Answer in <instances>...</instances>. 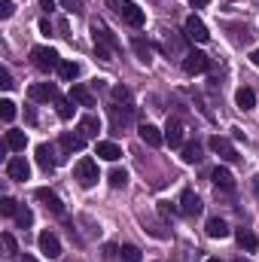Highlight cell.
<instances>
[{"instance_id":"1","label":"cell","mask_w":259,"mask_h":262,"mask_svg":"<svg viewBox=\"0 0 259 262\" xmlns=\"http://www.w3.org/2000/svg\"><path fill=\"white\" fill-rule=\"evenodd\" d=\"M107 3H110V9H113L128 28H143L146 15H143V9H140L137 3H131V0H107Z\"/></svg>"},{"instance_id":"2","label":"cell","mask_w":259,"mask_h":262,"mask_svg":"<svg viewBox=\"0 0 259 262\" xmlns=\"http://www.w3.org/2000/svg\"><path fill=\"white\" fill-rule=\"evenodd\" d=\"M73 180L82 186V189H92L95 183H98V162L95 159H79L76 165H73Z\"/></svg>"},{"instance_id":"3","label":"cell","mask_w":259,"mask_h":262,"mask_svg":"<svg viewBox=\"0 0 259 262\" xmlns=\"http://www.w3.org/2000/svg\"><path fill=\"white\" fill-rule=\"evenodd\" d=\"M31 61H34L37 70H43V73L58 70V64H61L58 52H55V49H49V46H34V49H31Z\"/></svg>"},{"instance_id":"4","label":"cell","mask_w":259,"mask_h":262,"mask_svg":"<svg viewBox=\"0 0 259 262\" xmlns=\"http://www.w3.org/2000/svg\"><path fill=\"white\" fill-rule=\"evenodd\" d=\"M28 98L37 101V104H43V101H58L61 95H58V85L55 82H34L28 89Z\"/></svg>"},{"instance_id":"5","label":"cell","mask_w":259,"mask_h":262,"mask_svg":"<svg viewBox=\"0 0 259 262\" xmlns=\"http://www.w3.org/2000/svg\"><path fill=\"white\" fill-rule=\"evenodd\" d=\"M183 34H186V40H192V43H207V40H210V34H207V25H204L198 15H189V18H186V25H183Z\"/></svg>"},{"instance_id":"6","label":"cell","mask_w":259,"mask_h":262,"mask_svg":"<svg viewBox=\"0 0 259 262\" xmlns=\"http://www.w3.org/2000/svg\"><path fill=\"white\" fill-rule=\"evenodd\" d=\"M6 177H9V180H18V183H25V180L31 177V165L25 162V156H12V159L6 162Z\"/></svg>"},{"instance_id":"7","label":"cell","mask_w":259,"mask_h":262,"mask_svg":"<svg viewBox=\"0 0 259 262\" xmlns=\"http://www.w3.org/2000/svg\"><path fill=\"white\" fill-rule=\"evenodd\" d=\"M207 67H210V58H207L204 52H195V49H192V52H186V55H183V70H186L189 76L204 73Z\"/></svg>"},{"instance_id":"8","label":"cell","mask_w":259,"mask_h":262,"mask_svg":"<svg viewBox=\"0 0 259 262\" xmlns=\"http://www.w3.org/2000/svg\"><path fill=\"white\" fill-rule=\"evenodd\" d=\"M92 37H95V43H101V46H107V49H119V40L113 37V31L104 25V21H92Z\"/></svg>"},{"instance_id":"9","label":"cell","mask_w":259,"mask_h":262,"mask_svg":"<svg viewBox=\"0 0 259 262\" xmlns=\"http://www.w3.org/2000/svg\"><path fill=\"white\" fill-rule=\"evenodd\" d=\"M210 149L223 159V162H235L238 159V152H235V143L229 140V137H220V134H213L210 137Z\"/></svg>"},{"instance_id":"10","label":"cell","mask_w":259,"mask_h":262,"mask_svg":"<svg viewBox=\"0 0 259 262\" xmlns=\"http://www.w3.org/2000/svg\"><path fill=\"white\" fill-rule=\"evenodd\" d=\"M37 244H40V253H43V256H49V259H58V256H61V241H58L52 232H40Z\"/></svg>"},{"instance_id":"11","label":"cell","mask_w":259,"mask_h":262,"mask_svg":"<svg viewBox=\"0 0 259 262\" xmlns=\"http://www.w3.org/2000/svg\"><path fill=\"white\" fill-rule=\"evenodd\" d=\"M95 156L104 159V162H119V159H122V149H119V143H113V140H98V143H95Z\"/></svg>"},{"instance_id":"12","label":"cell","mask_w":259,"mask_h":262,"mask_svg":"<svg viewBox=\"0 0 259 262\" xmlns=\"http://www.w3.org/2000/svg\"><path fill=\"white\" fill-rule=\"evenodd\" d=\"M110 119H113V128H125L131 119H134V107L131 104H116V107H110Z\"/></svg>"},{"instance_id":"13","label":"cell","mask_w":259,"mask_h":262,"mask_svg":"<svg viewBox=\"0 0 259 262\" xmlns=\"http://www.w3.org/2000/svg\"><path fill=\"white\" fill-rule=\"evenodd\" d=\"M70 101H73L76 107H95V95H92L82 82H73V85H70Z\"/></svg>"},{"instance_id":"14","label":"cell","mask_w":259,"mask_h":262,"mask_svg":"<svg viewBox=\"0 0 259 262\" xmlns=\"http://www.w3.org/2000/svg\"><path fill=\"white\" fill-rule=\"evenodd\" d=\"M137 131H140V140H143L146 146H153V149L165 143V131H159L156 125H149V122H143V125H140Z\"/></svg>"},{"instance_id":"15","label":"cell","mask_w":259,"mask_h":262,"mask_svg":"<svg viewBox=\"0 0 259 262\" xmlns=\"http://www.w3.org/2000/svg\"><path fill=\"white\" fill-rule=\"evenodd\" d=\"M180 213H186V216H198L201 213V198L195 195L192 189H183V195H180Z\"/></svg>"},{"instance_id":"16","label":"cell","mask_w":259,"mask_h":262,"mask_svg":"<svg viewBox=\"0 0 259 262\" xmlns=\"http://www.w3.org/2000/svg\"><path fill=\"white\" fill-rule=\"evenodd\" d=\"M210 180H213V186H217V189H223V192H232V189H235V177H232V171H229V168H213Z\"/></svg>"},{"instance_id":"17","label":"cell","mask_w":259,"mask_h":262,"mask_svg":"<svg viewBox=\"0 0 259 262\" xmlns=\"http://www.w3.org/2000/svg\"><path fill=\"white\" fill-rule=\"evenodd\" d=\"M55 162H58V159H55V149H52L49 143H40V146H37V165L49 174V171L55 168Z\"/></svg>"},{"instance_id":"18","label":"cell","mask_w":259,"mask_h":262,"mask_svg":"<svg viewBox=\"0 0 259 262\" xmlns=\"http://www.w3.org/2000/svg\"><path fill=\"white\" fill-rule=\"evenodd\" d=\"M165 140H168L171 146H183V122H180V119H168V125H165Z\"/></svg>"},{"instance_id":"19","label":"cell","mask_w":259,"mask_h":262,"mask_svg":"<svg viewBox=\"0 0 259 262\" xmlns=\"http://www.w3.org/2000/svg\"><path fill=\"white\" fill-rule=\"evenodd\" d=\"M37 198L46 204V210H52V213H58V216L64 213V204H61V198L55 195L52 189H37Z\"/></svg>"},{"instance_id":"20","label":"cell","mask_w":259,"mask_h":262,"mask_svg":"<svg viewBox=\"0 0 259 262\" xmlns=\"http://www.w3.org/2000/svg\"><path fill=\"white\" fill-rule=\"evenodd\" d=\"M3 143H6V149H12V152H21V149L28 146V134H25V131L9 128V131H6V137H3Z\"/></svg>"},{"instance_id":"21","label":"cell","mask_w":259,"mask_h":262,"mask_svg":"<svg viewBox=\"0 0 259 262\" xmlns=\"http://www.w3.org/2000/svg\"><path fill=\"white\" fill-rule=\"evenodd\" d=\"M204 232H207V238H229V226H226V220H220V216H210L207 220V226H204Z\"/></svg>"},{"instance_id":"22","label":"cell","mask_w":259,"mask_h":262,"mask_svg":"<svg viewBox=\"0 0 259 262\" xmlns=\"http://www.w3.org/2000/svg\"><path fill=\"white\" fill-rule=\"evenodd\" d=\"M131 49L137 52V58H140L143 64H149V61H153V46H149L143 37H131Z\"/></svg>"},{"instance_id":"23","label":"cell","mask_w":259,"mask_h":262,"mask_svg":"<svg viewBox=\"0 0 259 262\" xmlns=\"http://www.w3.org/2000/svg\"><path fill=\"white\" fill-rule=\"evenodd\" d=\"M98 131H101V119L98 116H82L79 119V134L89 140V137H98Z\"/></svg>"},{"instance_id":"24","label":"cell","mask_w":259,"mask_h":262,"mask_svg":"<svg viewBox=\"0 0 259 262\" xmlns=\"http://www.w3.org/2000/svg\"><path fill=\"white\" fill-rule=\"evenodd\" d=\"M82 146H85V137H82V134H70V131L61 134V149H64V152H79Z\"/></svg>"},{"instance_id":"25","label":"cell","mask_w":259,"mask_h":262,"mask_svg":"<svg viewBox=\"0 0 259 262\" xmlns=\"http://www.w3.org/2000/svg\"><path fill=\"white\" fill-rule=\"evenodd\" d=\"M235 238H238L241 250H247V253H253V250H259V241H256V235H253L250 229H238V232H235Z\"/></svg>"},{"instance_id":"26","label":"cell","mask_w":259,"mask_h":262,"mask_svg":"<svg viewBox=\"0 0 259 262\" xmlns=\"http://www.w3.org/2000/svg\"><path fill=\"white\" fill-rule=\"evenodd\" d=\"M235 104H238V110H253L256 107V92L253 89H238Z\"/></svg>"},{"instance_id":"27","label":"cell","mask_w":259,"mask_h":262,"mask_svg":"<svg viewBox=\"0 0 259 262\" xmlns=\"http://www.w3.org/2000/svg\"><path fill=\"white\" fill-rule=\"evenodd\" d=\"M204 156H201V146L198 143H183V162L186 165H198Z\"/></svg>"},{"instance_id":"28","label":"cell","mask_w":259,"mask_h":262,"mask_svg":"<svg viewBox=\"0 0 259 262\" xmlns=\"http://www.w3.org/2000/svg\"><path fill=\"white\" fill-rule=\"evenodd\" d=\"M58 76H61L64 82H73V79L79 76V64H76V61H61V64H58Z\"/></svg>"},{"instance_id":"29","label":"cell","mask_w":259,"mask_h":262,"mask_svg":"<svg viewBox=\"0 0 259 262\" xmlns=\"http://www.w3.org/2000/svg\"><path fill=\"white\" fill-rule=\"evenodd\" d=\"M125 183H128V171L125 168H113L110 171V186L113 189H125Z\"/></svg>"},{"instance_id":"30","label":"cell","mask_w":259,"mask_h":262,"mask_svg":"<svg viewBox=\"0 0 259 262\" xmlns=\"http://www.w3.org/2000/svg\"><path fill=\"white\" fill-rule=\"evenodd\" d=\"M15 223H18L21 229H28V226L34 223V213H31V207H28V204H18V210H15Z\"/></svg>"},{"instance_id":"31","label":"cell","mask_w":259,"mask_h":262,"mask_svg":"<svg viewBox=\"0 0 259 262\" xmlns=\"http://www.w3.org/2000/svg\"><path fill=\"white\" fill-rule=\"evenodd\" d=\"M0 119H3L6 125H9V122L15 119V104H12L9 98H3V101H0Z\"/></svg>"},{"instance_id":"32","label":"cell","mask_w":259,"mask_h":262,"mask_svg":"<svg viewBox=\"0 0 259 262\" xmlns=\"http://www.w3.org/2000/svg\"><path fill=\"white\" fill-rule=\"evenodd\" d=\"M55 107H58V116H61V119H73V110H76V107H73L70 98H58Z\"/></svg>"},{"instance_id":"33","label":"cell","mask_w":259,"mask_h":262,"mask_svg":"<svg viewBox=\"0 0 259 262\" xmlns=\"http://www.w3.org/2000/svg\"><path fill=\"white\" fill-rule=\"evenodd\" d=\"M15 210H18V201L15 198H9V195L0 198V213L3 216H15Z\"/></svg>"},{"instance_id":"34","label":"cell","mask_w":259,"mask_h":262,"mask_svg":"<svg viewBox=\"0 0 259 262\" xmlns=\"http://www.w3.org/2000/svg\"><path fill=\"white\" fill-rule=\"evenodd\" d=\"M119 256H122L125 262H140V250H137L134 244H125V247L119 250Z\"/></svg>"},{"instance_id":"35","label":"cell","mask_w":259,"mask_h":262,"mask_svg":"<svg viewBox=\"0 0 259 262\" xmlns=\"http://www.w3.org/2000/svg\"><path fill=\"white\" fill-rule=\"evenodd\" d=\"M3 250H6V256H15L18 253V244H15V238L9 232H3Z\"/></svg>"},{"instance_id":"36","label":"cell","mask_w":259,"mask_h":262,"mask_svg":"<svg viewBox=\"0 0 259 262\" xmlns=\"http://www.w3.org/2000/svg\"><path fill=\"white\" fill-rule=\"evenodd\" d=\"M128 89H125V85H116V89H113V101H116V104H128Z\"/></svg>"},{"instance_id":"37","label":"cell","mask_w":259,"mask_h":262,"mask_svg":"<svg viewBox=\"0 0 259 262\" xmlns=\"http://www.w3.org/2000/svg\"><path fill=\"white\" fill-rule=\"evenodd\" d=\"M95 55H98L101 61H113V49H107V46H101V43H95Z\"/></svg>"},{"instance_id":"38","label":"cell","mask_w":259,"mask_h":262,"mask_svg":"<svg viewBox=\"0 0 259 262\" xmlns=\"http://www.w3.org/2000/svg\"><path fill=\"white\" fill-rule=\"evenodd\" d=\"M12 12H15L12 0H0V18H12Z\"/></svg>"},{"instance_id":"39","label":"cell","mask_w":259,"mask_h":262,"mask_svg":"<svg viewBox=\"0 0 259 262\" xmlns=\"http://www.w3.org/2000/svg\"><path fill=\"white\" fill-rule=\"evenodd\" d=\"M0 89H12V76L6 67H0Z\"/></svg>"},{"instance_id":"40","label":"cell","mask_w":259,"mask_h":262,"mask_svg":"<svg viewBox=\"0 0 259 262\" xmlns=\"http://www.w3.org/2000/svg\"><path fill=\"white\" fill-rule=\"evenodd\" d=\"M159 213H162V216H174L177 210H174V207H171L168 201H162V204H159Z\"/></svg>"},{"instance_id":"41","label":"cell","mask_w":259,"mask_h":262,"mask_svg":"<svg viewBox=\"0 0 259 262\" xmlns=\"http://www.w3.org/2000/svg\"><path fill=\"white\" fill-rule=\"evenodd\" d=\"M61 3H64L70 12H82V3H79V0H61Z\"/></svg>"},{"instance_id":"42","label":"cell","mask_w":259,"mask_h":262,"mask_svg":"<svg viewBox=\"0 0 259 262\" xmlns=\"http://www.w3.org/2000/svg\"><path fill=\"white\" fill-rule=\"evenodd\" d=\"M40 9H43V12H52V9H55V0H40Z\"/></svg>"},{"instance_id":"43","label":"cell","mask_w":259,"mask_h":262,"mask_svg":"<svg viewBox=\"0 0 259 262\" xmlns=\"http://www.w3.org/2000/svg\"><path fill=\"white\" fill-rule=\"evenodd\" d=\"M40 31H43V34H52V25H49V21L43 18V21H40Z\"/></svg>"},{"instance_id":"44","label":"cell","mask_w":259,"mask_h":262,"mask_svg":"<svg viewBox=\"0 0 259 262\" xmlns=\"http://www.w3.org/2000/svg\"><path fill=\"white\" fill-rule=\"evenodd\" d=\"M25 119H28V122H37V113H34L31 107H28V110H25Z\"/></svg>"},{"instance_id":"45","label":"cell","mask_w":259,"mask_h":262,"mask_svg":"<svg viewBox=\"0 0 259 262\" xmlns=\"http://www.w3.org/2000/svg\"><path fill=\"white\" fill-rule=\"evenodd\" d=\"M210 0H189V6H195V9H201V6H207Z\"/></svg>"},{"instance_id":"46","label":"cell","mask_w":259,"mask_h":262,"mask_svg":"<svg viewBox=\"0 0 259 262\" xmlns=\"http://www.w3.org/2000/svg\"><path fill=\"white\" fill-rule=\"evenodd\" d=\"M21 262H37V259H34L31 253H21Z\"/></svg>"},{"instance_id":"47","label":"cell","mask_w":259,"mask_h":262,"mask_svg":"<svg viewBox=\"0 0 259 262\" xmlns=\"http://www.w3.org/2000/svg\"><path fill=\"white\" fill-rule=\"evenodd\" d=\"M253 195H259V177H253Z\"/></svg>"},{"instance_id":"48","label":"cell","mask_w":259,"mask_h":262,"mask_svg":"<svg viewBox=\"0 0 259 262\" xmlns=\"http://www.w3.org/2000/svg\"><path fill=\"white\" fill-rule=\"evenodd\" d=\"M250 58H253V64L259 67V49H256V52H253V55H250Z\"/></svg>"},{"instance_id":"49","label":"cell","mask_w":259,"mask_h":262,"mask_svg":"<svg viewBox=\"0 0 259 262\" xmlns=\"http://www.w3.org/2000/svg\"><path fill=\"white\" fill-rule=\"evenodd\" d=\"M207 262H220V259H207Z\"/></svg>"}]
</instances>
